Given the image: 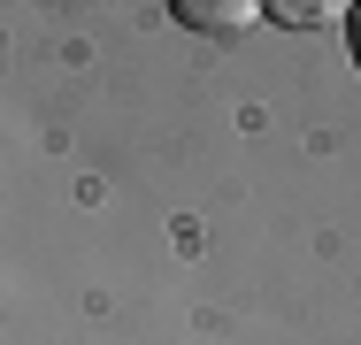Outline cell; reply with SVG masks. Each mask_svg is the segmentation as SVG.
<instances>
[{"label": "cell", "mask_w": 361, "mask_h": 345, "mask_svg": "<svg viewBox=\"0 0 361 345\" xmlns=\"http://www.w3.org/2000/svg\"><path fill=\"white\" fill-rule=\"evenodd\" d=\"M169 15H177L185 31H246L262 8H254V0H177Z\"/></svg>", "instance_id": "1"}, {"label": "cell", "mask_w": 361, "mask_h": 345, "mask_svg": "<svg viewBox=\"0 0 361 345\" xmlns=\"http://www.w3.org/2000/svg\"><path fill=\"white\" fill-rule=\"evenodd\" d=\"M262 15H277V23H292V31H315V23H338L346 0H315V8H307V0H269Z\"/></svg>", "instance_id": "2"}]
</instances>
